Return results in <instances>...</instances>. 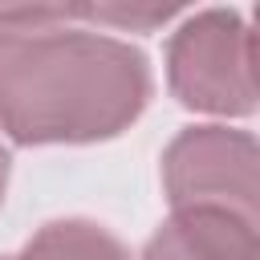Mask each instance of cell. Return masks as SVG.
<instances>
[{
	"mask_svg": "<svg viewBox=\"0 0 260 260\" xmlns=\"http://www.w3.org/2000/svg\"><path fill=\"white\" fill-rule=\"evenodd\" d=\"M154 89L130 41L89 28L77 4L0 8V130L16 146H85L138 122Z\"/></svg>",
	"mask_w": 260,
	"mask_h": 260,
	"instance_id": "6da1fadb",
	"label": "cell"
},
{
	"mask_svg": "<svg viewBox=\"0 0 260 260\" xmlns=\"http://www.w3.org/2000/svg\"><path fill=\"white\" fill-rule=\"evenodd\" d=\"M252 24L236 8L191 12L167 41V89L183 110L215 118L256 114Z\"/></svg>",
	"mask_w": 260,
	"mask_h": 260,
	"instance_id": "7a4b0ae2",
	"label": "cell"
},
{
	"mask_svg": "<svg viewBox=\"0 0 260 260\" xmlns=\"http://www.w3.org/2000/svg\"><path fill=\"white\" fill-rule=\"evenodd\" d=\"M256 167L260 146L248 130L187 126L162 150V191L171 211L215 207L240 219H256Z\"/></svg>",
	"mask_w": 260,
	"mask_h": 260,
	"instance_id": "3957f363",
	"label": "cell"
},
{
	"mask_svg": "<svg viewBox=\"0 0 260 260\" xmlns=\"http://www.w3.org/2000/svg\"><path fill=\"white\" fill-rule=\"evenodd\" d=\"M256 223L215 207H179L171 211L138 260H256Z\"/></svg>",
	"mask_w": 260,
	"mask_h": 260,
	"instance_id": "277c9868",
	"label": "cell"
},
{
	"mask_svg": "<svg viewBox=\"0 0 260 260\" xmlns=\"http://www.w3.org/2000/svg\"><path fill=\"white\" fill-rule=\"evenodd\" d=\"M0 260H130V248L93 219H49L20 252Z\"/></svg>",
	"mask_w": 260,
	"mask_h": 260,
	"instance_id": "5b68a950",
	"label": "cell"
},
{
	"mask_svg": "<svg viewBox=\"0 0 260 260\" xmlns=\"http://www.w3.org/2000/svg\"><path fill=\"white\" fill-rule=\"evenodd\" d=\"M85 24H114V28H130V32H150L158 24H167L179 8H142V4H77Z\"/></svg>",
	"mask_w": 260,
	"mask_h": 260,
	"instance_id": "8992f818",
	"label": "cell"
},
{
	"mask_svg": "<svg viewBox=\"0 0 260 260\" xmlns=\"http://www.w3.org/2000/svg\"><path fill=\"white\" fill-rule=\"evenodd\" d=\"M8 175H12V154L0 146V207H4V191H8Z\"/></svg>",
	"mask_w": 260,
	"mask_h": 260,
	"instance_id": "52a82bcc",
	"label": "cell"
}]
</instances>
